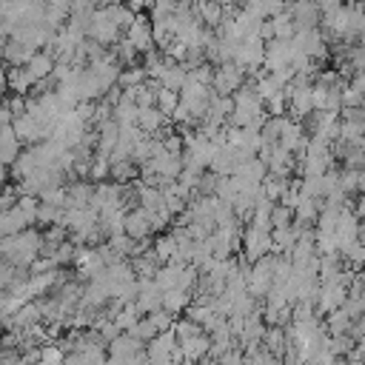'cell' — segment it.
<instances>
[{
  "label": "cell",
  "instance_id": "cell-10",
  "mask_svg": "<svg viewBox=\"0 0 365 365\" xmlns=\"http://www.w3.org/2000/svg\"><path fill=\"white\" fill-rule=\"evenodd\" d=\"M140 351H145V342H140L134 334H128V331H123L120 336H114L111 342H108V356H114V359H131L134 354H140Z\"/></svg>",
  "mask_w": 365,
  "mask_h": 365
},
{
  "label": "cell",
  "instance_id": "cell-29",
  "mask_svg": "<svg viewBox=\"0 0 365 365\" xmlns=\"http://www.w3.org/2000/svg\"><path fill=\"white\" fill-rule=\"evenodd\" d=\"M145 317L154 322L157 331H171V325H174V314L165 311V308H160V311H154V314H145Z\"/></svg>",
  "mask_w": 365,
  "mask_h": 365
},
{
  "label": "cell",
  "instance_id": "cell-6",
  "mask_svg": "<svg viewBox=\"0 0 365 365\" xmlns=\"http://www.w3.org/2000/svg\"><path fill=\"white\" fill-rule=\"evenodd\" d=\"M125 40L140 51V54H145V51H151L154 48V31H151V20L148 17H143V14H137V20L125 29Z\"/></svg>",
  "mask_w": 365,
  "mask_h": 365
},
{
  "label": "cell",
  "instance_id": "cell-22",
  "mask_svg": "<svg viewBox=\"0 0 365 365\" xmlns=\"http://www.w3.org/2000/svg\"><path fill=\"white\" fill-rule=\"evenodd\" d=\"M165 117H171L174 114V108L180 106V91H174V88H165V86H157V103H154Z\"/></svg>",
  "mask_w": 365,
  "mask_h": 365
},
{
  "label": "cell",
  "instance_id": "cell-8",
  "mask_svg": "<svg viewBox=\"0 0 365 365\" xmlns=\"http://www.w3.org/2000/svg\"><path fill=\"white\" fill-rule=\"evenodd\" d=\"M123 231L131 237V240H148L154 231H151V222H148V211L143 205H134L125 211V225Z\"/></svg>",
  "mask_w": 365,
  "mask_h": 365
},
{
  "label": "cell",
  "instance_id": "cell-33",
  "mask_svg": "<svg viewBox=\"0 0 365 365\" xmlns=\"http://www.w3.org/2000/svg\"><path fill=\"white\" fill-rule=\"evenodd\" d=\"M6 88H9V68L0 66V94H3Z\"/></svg>",
  "mask_w": 365,
  "mask_h": 365
},
{
  "label": "cell",
  "instance_id": "cell-4",
  "mask_svg": "<svg viewBox=\"0 0 365 365\" xmlns=\"http://www.w3.org/2000/svg\"><path fill=\"white\" fill-rule=\"evenodd\" d=\"M271 254V231L265 228H257V225H245L242 228V257L248 262H257L259 257Z\"/></svg>",
  "mask_w": 365,
  "mask_h": 365
},
{
  "label": "cell",
  "instance_id": "cell-1",
  "mask_svg": "<svg viewBox=\"0 0 365 365\" xmlns=\"http://www.w3.org/2000/svg\"><path fill=\"white\" fill-rule=\"evenodd\" d=\"M43 254V234L34 228H26L20 234L0 240V259L11 262L14 268H31V262Z\"/></svg>",
  "mask_w": 365,
  "mask_h": 365
},
{
  "label": "cell",
  "instance_id": "cell-13",
  "mask_svg": "<svg viewBox=\"0 0 365 365\" xmlns=\"http://www.w3.org/2000/svg\"><path fill=\"white\" fill-rule=\"evenodd\" d=\"M37 168H40L37 154H34V148H31V145H26V148L17 154V160L9 165V174L14 177V182H20V180H26L29 174H34Z\"/></svg>",
  "mask_w": 365,
  "mask_h": 365
},
{
  "label": "cell",
  "instance_id": "cell-31",
  "mask_svg": "<svg viewBox=\"0 0 365 365\" xmlns=\"http://www.w3.org/2000/svg\"><path fill=\"white\" fill-rule=\"evenodd\" d=\"M257 34H259V37H262L265 43H268V40H274V23H271V17L259 23V29H257Z\"/></svg>",
  "mask_w": 365,
  "mask_h": 365
},
{
  "label": "cell",
  "instance_id": "cell-16",
  "mask_svg": "<svg viewBox=\"0 0 365 365\" xmlns=\"http://www.w3.org/2000/svg\"><path fill=\"white\" fill-rule=\"evenodd\" d=\"M34 86H37V80L31 77V71L26 66H9V88L14 94H23L26 97Z\"/></svg>",
  "mask_w": 365,
  "mask_h": 365
},
{
  "label": "cell",
  "instance_id": "cell-9",
  "mask_svg": "<svg viewBox=\"0 0 365 365\" xmlns=\"http://www.w3.org/2000/svg\"><path fill=\"white\" fill-rule=\"evenodd\" d=\"M31 225H34V220L20 205H14L9 211H0V240L3 237H11V234H20V231H26Z\"/></svg>",
  "mask_w": 365,
  "mask_h": 365
},
{
  "label": "cell",
  "instance_id": "cell-3",
  "mask_svg": "<svg viewBox=\"0 0 365 365\" xmlns=\"http://www.w3.org/2000/svg\"><path fill=\"white\" fill-rule=\"evenodd\" d=\"M245 80H248V71H245L242 66H237L234 60H228V63H220V66L214 68L211 88H214V94L231 97L234 91H240V88L245 86Z\"/></svg>",
  "mask_w": 365,
  "mask_h": 365
},
{
  "label": "cell",
  "instance_id": "cell-36",
  "mask_svg": "<svg viewBox=\"0 0 365 365\" xmlns=\"http://www.w3.org/2000/svg\"><path fill=\"white\" fill-rule=\"evenodd\" d=\"M331 365H351V362H348V356H336Z\"/></svg>",
  "mask_w": 365,
  "mask_h": 365
},
{
  "label": "cell",
  "instance_id": "cell-12",
  "mask_svg": "<svg viewBox=\"0 0 365 365\" xmlns=\"http://www.w3.org/2000/svg\"><path fill=\"white\" fill-rule=\"evenodd\" d=\"M31 54H34L31 46H26V43L9 37L6 46H3V51H0V60H3L6 66H26V63L31 60Z\"/></svg>",
  "mask_w": 365,
  "mask_h": 365
},
{
  "label": "cell",
  "instance_id": "cell-23",
  "mask_svg": "<svg viewBox=\"0 0 365 365\" xmlns=\"http://www.w3.org/2000/svg\"><path fill=\"white\" fill-rule=\"evenodd\" d=\"M137 111H140V106L123 94V100L114 106V120L120 125H131V123H137Z\"/></svg>",
  "mask_w": 365,
  "mask_h": 365
},
{
  "label": "cell",
  "instance_id": "cell-19",
  "mask_svg": "<svg viewBox=\"0 0 365 365\" xmlns=\"http://www.w3.org/2000/svg\"><path fill=\"white\" fill-rule=\"evenodd\" d=\"M285 188H288V180L285 177H279V174H265V180H262V194L271 200V202H279L282 200V194H285Z\"/></svg>",
  "mask_w": 365,
  "mask_h": 365
},
{
  "label": "cell",
  "instance_id": "cell-34",
  "mask_svg": "<svg viewBox=\"0 0 365 365\" xmlns=\"http://www.w3.org/2000/svg\"><path fill=\"white\" fill-rule=\"evenodd\" d=\"M356 214H359V220H365V191L359 194V202H356V208H354Z\"/></svg>",
  "mask_w": 365,
  "mask_h": 365
},
{
  "label": "cell",
  "instance_id": "cell-11",
  "mask_svg": "<svg viewBox=\"0 0 365 365\" xmlns=\"http://www.w3.org/2000/svg\"><path fill=\"white\" fill-rule=\"evenodd\" d=\"M180 348H182V354H185V365H197L200 359H205L208 356V348H211V334H197V336H191V339H185V342H180Z\"/></svg>",
  "mask_w": 365,
  "mask_h": 365
},
{
  "label": "cell",
  "instance_id": "cell-14",
  "mask_svg": "<svg viewBox=\"0 0 365 365\" xmlns=\"http://www.w3.org/2000/svg\"><path fill=\"white\" fill-rule=\"evenodd\" d=\"M54 66H57V60H54V54L51 51H34L31 54V60L26 63V68L31 71V77L40 83V80H46V77H51V71H54Z\"/></svg>",
  "mask_w": 365,
  "mask_h": 365
},
{
  "label": "cell",
  "instance_id": "cell-30",
  "mask_svg": "<svg viewBox=\"0 0 365 365\" xmlns=\"http://www.w3.org/2000/svg\"><path fill=\"white\" fill-rule=\"evenodd\" d=\"M17 200H20L17 185H3V188H0V211L14 208V205H17Z\"/></svg>",
  "mask_w": 365,
  "mask_h": 365
},
{
  "label": "cell",
  "instance_id": "cell-28",
  "mask_svg": "<svg viewBox=\"0 0 365 365\" xmlns=\"http://www.w3.org/2000/svg\"><path fill=\"white\" fill-rule=\"evenodd\" d=\"M74 254H77V245L71 242V240H66L63 245H57V251L51 254L54 257V262L63 268V265H68V262H74Z\"/></svg>",
  "mask_w": 365,
  "mask_h": 365
},
{
  "label": "cell",
  "instance_id": "cell-35",
  "mask_svg": "<svg viewBox=\"0 0 365 365\" xmlns=\"http://www.w3.org/2000/svg\"><path fill=\"white\" fill-rule=\"evenodd\" d=\"M6 180H9V165H6V163H0V188L6 185Z\"/></svg>",
  "mask_w": 365,
  "mask_h": 365
},
{
  "label": "cell",
  "instance_id": "cell-18",
  "mask_svg": "<svg viewBox=\"0 0 365 365\" xmlns=\"http://www.w3.org/2000/svg\"><path fill=\"white\" fill-rule=\"evenodd\" d=\"M351 325H354V319L348 317L345 308H334V311L325 314V328H328V334H351Z\"/></svg>",
  "mask_w": 365,
  "mask_h": 365
},
{
  "label": "cell",
  "instance_id": "cell-25",
  "mask_svg": "<svg viewBox=\"0 0 365 365\" xmlns=\"http://www.w3.org/2000/svg\"><path fill=\"white\" fill-rule=\"evenodd\" d=\"M154 254L160 257V262H171V259H174V254H177V240H174L171 231H168V234H160V237L154 240Z\"/></svg>",
  "mask_w": 365,
  "mask_h": 365
},
{
  "label": "cell",
  "instance_id": "cell-2",
  "mask_svg": "<svg viewBox=\"0 0 365 365\" xmlns=\"http://www.w3.org/2000/svg\"><path fill=\"white\" fill-rule=\"evenodd\" d=\"M120 26L114 23V17L106 11V6H97L94 11H91V20H88V37L94 40V43H100V46H117L123 37H120Z\"/></svg>",
  "mask_w": 365,
  "mask_h": 365
},
{
  "label": "cell",
  "instance_id": "cell-7",
  "mask_svg": "<svg viewBox=\"0 0 365 365\" xmlns=\"http://www.w3.org/2000/svg\"><path fill=\"white\" fill-rule=\"evenodd\" d=\"M137 311L145 317V314H154L163 308V288L154 282V279H140V291H137V299H134Z\"/></svg>",
  "mask_w": 365,
  "mask_h": 365
},
{
  "label": "cell",
  "instance_id": "cell-15",
  "mask_svg": "<svg viewBox=\"0 0 365 365\" xmlns=\"http://www.w3.org/2000/svg\"><path fill=\"white\" fill-rule=\"evenodd\" d=\"M165 123H168V117H165L157 106H145V108L137 111V125H140V131H145V134H157Z\"/></svg>",
  "mask_w": 365,
  "mask_h": 365
},
{
  "label": "cell",
  "instance_id": "cell-21",
  "mask_svg": "<svg viewBox=\"0 0 365 365\" xmlns=\"http://www.w3.org/2000/svg\"><path fill=\"white\" fill-rule=\"evenodd\" d=\"M145 80H148V74H145L143 63H137V66H123L117 86H120V88H134V86H140V83H145Z\"/></svg>",
  "mask_w": 365,
  "mask_h": 365
},
{
  "label": "cell",
  "instance_id": "cell-17",
  "mask_svg": "<svg viewBox=\"0 0 365 365\" xmlns=\"http://www.w3.org/2000/svg\"><path fill=\"white\" fill-rule=\"evenodd\" d=\"M188 305H191V291H185V288H168V291H163V308L171 311L174 317L180 311H185Z\"/></svg>",
  "mask_w": 365,
  "mask_h": 365
},
{
  "label": "cell",
  "instance_id": "cell-24",
  "mask_svg": "<svg viewBox=\"0 0 365 365\" xmlns=\"http://www.w3.org/2000/svg\"><path fill=\"white\" fill-rule=\"evenodd\" d=\"M294 222H297V217H294L291 205H285V202L271 205V228H291Z\"/></svg>",
  "mask_w": 365,
  "mask_h": 365
},
{
  "label": "cell",
  "instance_id": "cell-26",
  "mask_svg": "<svg viewBox=\"0 0 365 365\" xmlns=\"http://www.w3.org/2000/svg\"><path fill=\"white\" fill-rule=\"evenodd\" d=\"M171 331H174V336H177V342H185V339H191V336H197V334H202V325H197L194 319H174V325H171Z\"/></svg>",
  "mask_w": 365,
  "mask_h": 365
},
{
  "label": "cell",
  "instance_id": "cell-32",
  "mask_svg": "<svg viewBox=\"0 0 365 365\" xmlns=\"http://www.w3.org/2000/svg\"><path fill=\"white\" fill-rule=\"evenodd\" d=\"M317 3V9L322 11V14H328V11H334V9H339V6H345L342 0H314Z\"/></svg>",
  "mask_w": 365,
  "mask_h": 365
},
{
  "label": "cell",
  "instance_id": "cell-20",
  "mask_svg": "<svg viewBox=\"0 0 365 365\" xmlns=\"http://www.w3.org/2000/svg\"><path fill=\"white\" fill-rule=\"evenodd\" d=\"M271 23H274V37L277 40H291L297 34V26H294V17L288 14V9L279 11V14H274Z\"/></svg>",
  "mask_w": 365,
  "mask_h": 365
},
{
  "label": "cell",
  "instance_id": "cell-5",
  "mask_svg": "<svg viewBox=\"0 0 365 365\" xmlns=\"http://www.w3.org/2000/svg\"><path fill=\"white\" fill-rule=\"evenodd\" d=\"M285 9H288V14L294 17L297 31H299V29H319L322 11L317 9V3H314V0H291Z\"/></svg>",
  "mask_w": 365,
  "mask_h": 365
},
{
  "label": "cell",
  "instance_id": "cell-27",
  "mask_svg": "<svg viewBox=\"0 0 365 365\" xmlns=\"http://www.w3.org/2000/svg\"><path fill=\"white\" fill-rule=\"evenodd\" d=\"M128 334H134V336H137L140 342H151V339H154V336H157L160 331L154 328V322H151L148 317H140V319H137V325H134V328H131Z\"/></svg>",
  "mask_w": 365,
  "mask_h": 365
}]
</instances>
